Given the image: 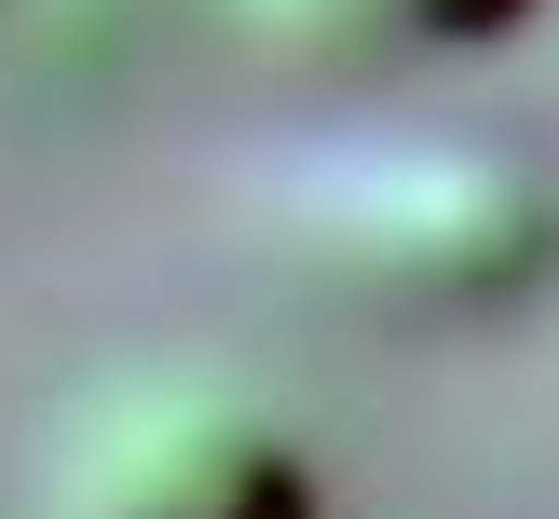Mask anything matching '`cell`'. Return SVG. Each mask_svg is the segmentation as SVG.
Segmentation results:
<instances>
[{"instance_id":"1","label":"cell","mask_w":559,"mask_h":519,"mask_svg":"<svg viewBox=\"0 0 559 519\" xmlns=\"http://www.w3.org/2000/svg\"><path fill=\"white\" fill-rule=\"evenodd\" d=\"M314 260L396 315H491L559 260V205L506 151H355L314 178Z\"/></svg>"},{"instance_id":"2","label":"cell","mask_w":559,"mask_h":519,"mask_svg":"<svg viewBox=\"0 0 559 519\" xmlns=\"http://www.w3.org/2000/svg\"><path fill=\"white\" fill-rule=\"evenodd\" d=\"M55 519H314V451L233 369L96 382L55 437Z\"/></svg>"},{"instance_id":"3","label":"cell","mask_w":559,"mask_h":519,"mask_svg":"<svg viewBox=\"0 0 559 519\" xmlns=\"http://www.w3.org/2000/svg\"><path fill=\"white\" fill-rule=\"evenodd\" d=\"M382 27H409V42H491V27H519L533 0H369Z\"/></svg>"}]
</instances>
